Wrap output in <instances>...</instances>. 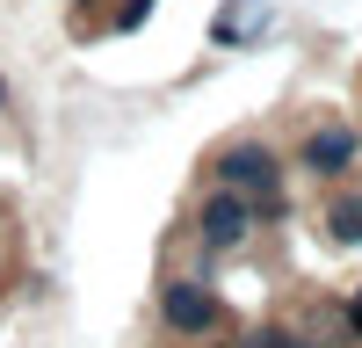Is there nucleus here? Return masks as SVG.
Instances as JSON below:
<instances>
[{"label": "nucleus", "instance_id": "1", "mask_svg": "<svg viewBox=\"0 0 362 348\" xmlns=\"http://www.w3.org/2000/svg\"><path fill=\"white\" fill-rule=\"evenodd\" d=\"M218 174H225V182H232L239 196H276V182H283V160L268 153L261 138H239V145H225Z\"/></svg>", "mask_w": 362, "mask_h": 348}, {"label": "nucleus", "instance_id": "2", "mask_svg": "<svg viewBox=\"0 0 362 348\" xmlns=\"http://www.w3.org/2000/svg\"><path fill=\"white\" fill-rule=\"evenodd\" d=\"M160 319H167L174 334H218L225 305L210 298L203 283H167V290H160Z\"/></svg>", "mask_w": 362, "mask_h": 348}, {"label": "nucleus", "instance_id": "3", "mask_svg": "<svg viewBox=\"0 0 362 348\" xmlns=\"http://www.w3.org/2000/svg\"><path fill=\"white\" fill-rule=\"evenodd\" d=\"M203 247L210 254H232L239 240H247V232H254V211H247V196H239V189H218V196H210L203 203Z\"/></svg>", "mask_w": 362, "mask_h": 348}, {"label": "nucleus", "instance_id": "4", "mask_svg": "<svg viewBox=\"0 0 362 348\" xmlns=\"http://www.w3.org/2000/svg\"><path fill=\"white\" fill-rule=\"evenodd\" d=\"M305 167H312V174H341V167H355V131H348V124H319V131L305 138Z\"/></svg>", "mask_w": 362, "mask_h": 348}, {"label": "nucleus", "instance_id": "5", "mask_svg": "<svg viewBox=\"0 0 362 348\" xmlns=\"http://www.w3.org/2000/svg\"><path fill=\"white\" fill-rule=\"evenodd\" d=\"M326 240L362 247V189H341L334 203H326Z\"/></svg>", "mask_w": 362, "mask_h": 348}, {"label": "nucleus", "instance_id": "6", "mask_svg": "<svg viewBox=\"0 0 362 348\" xmlns=\"http://www.w3.org/2000/svg\"><path fill=\"white\" fill-rule=\"evenodd\" d=\"M254 29H261V8H254V0H232V8L210 22V37H218V44H232V37H254Z\"/></svg>", "mask_w": 362, "mask_h": 348}, {"label": "nucleus", "instance_id": "7", "mask_svg": "<svg viewBox=\"0 0 362 348\" xmlns=\"http://www.w3.org/2000/svg\"><path fill=\"white\" fill-rule=\"evenodd\" d=\"M239 348H305V341H297L290 327H261V334H247Z\"/></svg>", "mask_w": 362, "mask_h": 348}, {"label": "nucleus", "instance_id": "8", "mask_svg": "<svg viewBox=\"0 0 362 348\" xmlns=\"http://www.w3.org/2000/svg\"><path fill=\"white\" fill-rule=\"evenodd\" d=\"M348 334L362 341V290H355V298H348Z\"/></svg>", "mask_w": 362, "mask_h": 348}, {"label": "nucleus", "instance_id": "9", "mask_svg": "<svg viewBox=\"0 0 362 348\" xmlns=\"http://www.w3.org/2000/svg\"><path fill=\"white\" fill-rule=\"evenodd\" d=\"M0 109H8V80H0Z\"/></svg>", "mask_w": 362, "mask_h": 348}]
</instances>
